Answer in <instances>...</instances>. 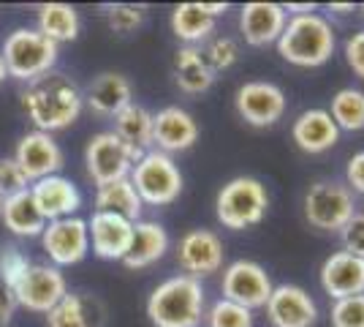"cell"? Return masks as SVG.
<instances>
[{"mask_svg":"<svg viewBox=\"0 0 364 327\" xmlns=\"http://www.w3.org/2000/svg\"><path fill=\"white\" fill-rule=\"evenodd\" d=\"M82 107H85V98L65 74L49 71L44 77L28 82V88L22 90V112L36 125V131H44V134L63 131L76 123Z\"/></svg>","mask_w":364,"mask_h":327,"instance_id":"obj_1","label":"cell"},{"mask_svg":"<svg viewBox=\"0 0 364 327\" xmlns=\"http://www.w3.org/2000/svg\"><path fill=\"white\" fill-rule=\"evenodd\" d=\"M274 47L283 61L296 68H321L332 61L337 36L332 22L318 11H313V14L289 16L286 31Z\"/></svg>","mask_w":364,"mask_h":327,"instance_id":"obj_2","label":"cell"},{"mask_svg":"<svg viewBox=\"0 0 364 327\" xmlns=\"http://www.w3.org/2000/svg\"><path fill=\"white\" fill-rule=\"evenodd\" d=\"M204 313V286L185 273L161 281L147 297V316L155 327H198Z\"/></svg>","mask_w":364,"mask_h":327,"instance_id":"obj_3","label":"cell"},{"mask_svg":"<svg viewBox=\"0 0 364 327\" xmlns=\"http://www.w3.org/2000/svg\"><path fill=\"white\" fill-rule=\"evenodd\" d=\"M267 210H269L267 186L250 175L228 180L215 197V218L231 232H245L250 227H258L267 218Z\"/></svg>","mask_w":364,"mask_h":327,"instance_id":"obj_4","label":"cell"},{"mask_svg":"<svg viewBox=\"0 0 364 327\" xmlns=\"http://www.w3.org/2000/svg\"><path fill=\"white\" fill-rule=\"evenodd\" d=\"M58 55H60V47L36 28H16L14 33H9L0 52L6 74L19 82H33L49 74L52 66L58 63Z\"/></svg>","mask_w":364,"mask_h":327,"instance_id":"obj_5","label":"cell"},{"mask_svg":"<svg viewBox=\"0 0 364 327\" xmlns=\"http://www.w3.org/2000/svg\"><path fill=\"white\" fill-rule=\"evenodd\" d=\"M304 221L318 232H337L356 213L353 191L340 180H316L304 194Z\"/></svg>","mask_w":364,"mask_h":327,"instance_id":"obj_6","label":"cell"},{"mask_svg":"<svg viewBox=\"0 0 364 327\" xmlns=\"http://www.w3.org/2000/svg\"><path fill=\"white\" fill-rule=\"evenodd\" d=\"M131 183L136 188L141 204L164 207L182 194V172L174 158L161 150H147L131 170Z\"/></svg>","mask_w":364,"mask_h":327,"instance_id":"obj_7","label":"cell"},{"mask_svg":"<svg viewBox=\"0 0 364 327\" xmlns=\"http://www.w3.org/2000/svg\"><path fill=\"white\" fill-rule=\"evenodd\" d=\"M144 156L141 150L125 145L114 131H101L87 142L85 150V164H87V177L95 186H107L114 180L128 177L134 164Z\"/></svg>","mask_w":364,"mask_h":327,"instance_id":"obj_8","label":"cell"},{"mask_svg":"<svg viewBox=\"0 0 364 327\" xmlns=\"http://www.w3.org/2000/svg\"><path fill=\"white\" fill-rule=\"evenodd\" d=\"M272 289L274 284L267 273V267H261L253 259H234L223 270V281H220L223 300H231V303L242 306L247 311L264 308Z\"/></svg>","mask_w":364,"mask_h":327,"instance_id":"obj_9","label":"cell"},{"mask_svg":"<svg viewBox=\"0 0 364 327\" xmlns=\"http://www.w3.org/2000/svg\"><path fill=\"white\" fill-rule=\"evenodd\" d=\"M237 115L253 128H269L286 115V93L269 79H250L234 95Z\"/></svg>","mask_w":364,"mask_h":327,"instance_id":"obj_10","label":"cell"},{"mask_svg":"<svg viewBox=\"0 0 364 327\" xmlns=\"http://www.w3.org/2000/svg\"><path fill=\"white\" fill-rule=\"evenodd\" d=\"M65 295H68V284L60 267L55 265H31L14 286L16 306L36 313H49Z\"/></svg>","mask_w":364,"mask_h":327,"instance_id":"obj_11","label":"cell"},{"mask_svg":"<svg viewBox=\"0 0 364 327\" xmlns=\"http://www.w3.org/2000/svg\"><path fill=\"white\" fill-rule=\"evenodd\" d=\"M41 246L46 256L52 259L55 267L76 265L87 256L90 251V232H87V221L85 218H60V221H49L46 229L41 232Z\"/></svg>","mask_w":364,"mask_h":327,"instance_id":"obj_12","label":"cell"},{"mask_svg":"<svg viewBox=\"0 0 364 327\" xmlns=\"http://www.w3.org/2000/svg\"><path fill=\"white\" fill-rule=\"evenodd\" d=\"M223 240L220 234L213 229H191L180 237V246H177V262L185 270V276L191 279H204V276H213L223 267Z\"/></svg>","mask_w":364,"mask_h":327,"instance_id":"obj_13","label":"cell"},{"mask_svg":"<svg viewBox=\"0 0 364 327\" xmlns=\"http://www.w3.org/2000/svg\"><path fill=\"white\" fill-rule=\"evenodd\" d=\"M264 308L272 327H313L318 322L316 300L296 284H277Z\"/></svg>","mask_w":364,"mask_h":327,"instance_id":"obj_14","label":"cell"},{"mask_svg":"<svg viewBox=\"0 0 364 327\" xmlns=\"http://www.w3.org/2000/svg\"><path fill=\"white\" fill-rule=\"evenodd\" d=\"M198 140L196 118L182 107H164L152 115V150L161 153H182L191 150Z\"/></svg>","mask_w":364,"mask_h":327,"instance_id":"obj_15","label":"cell"},{"mask_svg":"<svg viewBox=\"0 0 364 327\" xmlns=\"http://www.w3.org/2000/svg\"><path fill=\"white\" fill-rule=\"evenodd\" d=\"M14 161L19 164V170L25 172V177L36 183L41 177L58 175L63 167V150L60 145L52 140V134L44 131H31L25 134L14 150Z\"/></svg>","mask_w":364,"mask_h":327,"instance_id":"obj_16","label":"cell"},{"mask_svg":"<svg viewBox=\"0 0 364 327\" xmlns=\"http://www.w3.org/2000/svg\"><path fill=\"white\" fill-rule=\"evenodd\" d=\"M92 254L107 262H122L134 240V221L112 213H92L87 221Z\"/></svg>","mask_w":364,"mask_h":327,"instance_id":"obj_17","label":"cell"},{"mask_svg":"<svg viewBox=\"0 0 364 327\" xmlns=\"http://www.w3.org/2000/svg\"><path fill=\"white\" fill-rule=\"evenodd\" d=\"M321 289L332 300L364 295V259L348 251H334L323 259L318 270Z\"/></svg>","mask_w":364,"mask_h":327,"instance_id":"obj_18","label":"cell"},{"mask_svg":"<svg viewBox=\"0 0 364 327\" xmlns=\"http://www.w3.org/2000/svg\"><path fill=\"white\" fill-rule=\"evenodd\" d=\"M291 140L307 156H321L340 142V128L326 109L313 107L296 115V120L291 125Z\"/></svg>","mask_w":364,"mask_h":327,"instance_id":"obj_19","label":"cell"},{"mask_svg":"<svg viewBox=\"0 0 364 327\" xmlns=\"http://www.w3.org/2000/svg\"><path fill=\"white\" fill-rule=\"evenodd\" d=\"M289 14L280 3H245L240 11V31L250 47H269L286 31Z\"/></svg>","mask_w":364,"mask_h":327,"instance_id":"obj_20","label":"cell"},{"mask_svg":"<svg viewBox=\"0 0 364 327\" xmlns=\"http://www.w3.org/2000/svg\"><path fill=\"white\" fill-rule=\"evenodd\" d=\"M31 197L36 207L41 210V216L49 221H60V218H71L82 204V194L79 188L63 177V175H49L31 183Z\"/></svg>","mask_w":364,"mask_h":327,"instance_id":"obj_21","label":"cell"},{"mask_svg":"<svg viewBox=\"0 0 364 327\" xmlns=\"http://www.w3.org/2000/svg\"><path fill=\"white\" fill-rule=\"evenodd\" d=\"M82 98L95 115L114 118L128 104H134V88H131L128 77H122L117 71H104L87 85V93Z\"/></svg>","mask_w":364,"mask_h":327,"instance_id":"obj_22","label":"cell"},{"mask_svg":"<svg viewBox=\"0 0 364 327\" xmlns=\"http://www.w3.org/2000/svg\"><path fill=\"white\" fill-rule=\"evenodd\" d=\"M168 251V232L158 224V221H141L139 218L134 224V240L131 249L125 254L122 265L131 270H144V267L155 265L166 256Z\"/></svg>","mask_w":364,"mask_h":327,"instance_id":"obj_23","label":"cell"},{"mask_svg":"<svg viewBox=\"0 0 364 327\" xmlns=\"http://www.w3.org/2000/svg\"><path fill=\"white\" fill-rule=\"evenodd\" d=\"M0 218H3V227L16 237H41V232L46 229V218L33 202L31 188L19 191L14 197H6L0 204Z\"/></svg>","mask_w":364,"mask_h":327,"instance_id":"obj_24","label":"cell"},{"mask_svg":"<svg viewBox=\"0 0 364 327\" xmlns=\"http://www.w3.org/2000/svg\"><path fill=\"white\" fill-rule=\"evenodd\" d=\"M171 68H174V82H177V88H180L182 93L201 95L213 88L215 74L210 71V66H207L198 47L177 49L174 61H171Z\"/></svg>","mask_w":364,"mask_h":327,"instance_id":"obj_25","label":"cell"},{"mask_svg":"<svg viewBox=\"0 0 364 327\" xmlns=\"http://www.w3.org/2000/svg\"><path fill=\"white\" fill-rule=\"evenodd\" d=\"M104 306L87 295H68L46 313V327H101Z\"/></svg>","mask_w":364,"mask_h":327,"instance_id":"obj_26","label":"cell"},{"mask_svg":"<svg viewBox=\"0 0 364 327\" xmlns=\"http://www.w3.org/2000/svg\"><path fill=\"white\" fill-rule=\"evenodd\" d=\"M218 19L207 14L204 3H180L171 11V33L180 38L185 47H196L201 41H210Z\"/></svg>","mask_w":364,"mask_h":327,"instance_id":"obj_27","label":"cell"},{"mask_svg":"<svg viewBox=\"0 0 364 327\" xmlns=\"http://www.w3.org/2000/svg\"><path fill=\"white\" fill-rule=\"evenodd\" d=\"M95 213H112V216L128 218V221L136 224L139 216H141V199H139L131 177L98 186V191H95Z\"/></svg>","mask_w":364,"mask_h":327,"instance_id":"obj_28","label":"cell"},{"mask_svg":"<svg viewBox=\"0 0 364 327\" xmlns=\"http://www.w3.org/2000/svg\"><path fill=\"white\" fill-rule=\"evenodd\" d=\"M125 145L136 147L141 153L152 150V112L141 104H128V107L114 115V128H112Z\"/></svg>","mask_w":364,"mask_h":327,"instance_id":"obj_29","label":"cell"},{"mask_svg":"<svg viewBox=\"0 0 364 327\" xmlns=\"http://www.w3.org/2000/svg\"><path fill=\"white\" fill-rule=\"evenodd\" d=\"M38 33L60 47L63 41H74L79 36V14L68 3H44L38 9Z\"/></svg>","mask_w":364,"mask_h":327,"instance_id":"obj_30","label":"cell"},{"mask_svg":"<svg viewBox=\"0 0 364 327\" xmlns=\"http://www.w3.org/2000/svg\"><path fill=\"white\" fill-rule=\"evenodd\" d=\"M337 123L340 134L343 131H364V90L359 88H340L332 95V107L326 109Z\"/></svg>","mask_w":364,"mask_h":327,"instance_id":"obj_31","label":"cell"},{"mask_svg":"<svg viewBox=\"0 0 364 327\" xmlns=\"http://www.w3.org/2000/svg\"><path fill=\"white\" fill-rule=\"evenodd\" d=\"M204 319H207V327H253V311H247L231 300H223V297L210 306Z\"/></svg>","mask_w":364,"mask_h":327,"instance_id":"obj_32","label":"cell"},{"mask_svg":"<svg viewBox=\"0 0 364 327\" xmlns=\"http://www.w3.org/2000/svg\"><path fill=\"white\" fill-rule=\"evenodd\" d=\"M204 61L210 66L213 74H220V71H228L234 63L240 61V44L228 36H218V38H210L207 47L201 49Z\"/></svg>","mask_w":364,"mask_h":327,"instance_id":"obj_33","label":"cell"},{"mask_svg":"<svg viewBox=\"0 0 364 327\" xmlns=\"http://www.w3.org/2000/svg\"><path fill=\"white\" fill-rule=\"evenodd\" d=\"M33 262L25 256V251L19 246H0V284H6L9 289H14L19 279L28 273Z\"/></svg>","mask_w":364,"mask_h":327,"instance_id":"obj_34","label":"cell"},{"mask_svg":"<svg viewBox=\"0 0 364 327\" xmlns=\"http://www.w3.org/2000/svg\"><path fill=\"white\" fill-rule=\"evenodd\" d=\"M329 322L332 327H364V295L334 300Z\"/></svg>","mask_w":364,"mask_h":327,"instance_id":"obj_35","label":"cell"},{"mask_svg":"<svg viewBox=\"0 0 364 327\" xmlns=\"http://www.w3.org/2000/svg\"><path fill=\"white\" fill-rule=\"evenodd\" d=\"M144 22V11L139 6H131V3H120V6H109L107 9V25L114 33H134Z\"/></svg>","mask_w":364,"mask_h":327,"instance_id":"obj_36","label":"cell"},{"mask_svg":"<svg viewBox=\"0 0 364 327\" xmlns=\"http://www.w3.org/2000/svg\"><path fill=\"white\" fill-rule=\"evenodd\" d=\"M31 180L25 177V172L19 170V164L11 158H0V197H14L19 191H28Z\"/></svg>","mask_w":364,"mask_h":327,"instance_id":"obj_37","label":"cell"},{"mask_svg":"<svg viewBox=\"0 0 364 327\" xmlns=\"http://www.w3.org/2000/svg\"><path fill=\"white\" fill-rule=\"evenodd\" d=\"M340 240H343V251L364 259V213H353V218L340 229Z\"/></svg>","mask_w":364,"mask_h":327,"instance_id":"obj_38","label":"cell"},{"mask_svg":"<svg viewBox=\"0 0 364 327\" xmlns=\"http://www.w3.org/2000/svg\"><path fill=\"white\" fill-rule=\"evenodd\" d=\"M343 55H346V63L353 71V77L364 79V31L350 33L346 47H343Z\"/></svg>","mask_w":364,"mask_h":327,"instance_id":"obj_39","label":"cell"},{"mask_svg":"<svg viewBox=\"0 0 364 327\" xmlns=\"http://www.w3.org/2000/svg\"><path fill=\"white\" fill-rule=\"evenodd\" d=\"M346 186L364 197V150L353 153L346 167Z\"/></svg>","mask_w":364,"mask_h":327,"instance_id":"obj_40","label":"cell"},{"mask_svg":"<svg viewBox=\"0 0 364 327\" xmlns=\"http://www.w3.org/2000/svg\"><path fill=\"white\" fill-rule=\"evenodd\" d=\"M16 311V297L14 289H9L6 284H0V327H9Z\"/></svg>","mask_w":364,"mask_h":327,"instance_id":"obj_41","label":"cell"},{"mask_svg":"<svg viewBox=\"0 0 364 327\" xmlns=\"http://www.w3.org/2000/svg\"><path fill=\"white\" fill-rule=\"evenodd\" d=\"M283 9H286V14H291V16H302V14H313V11H316L313 3H289V6H283Z\"/></svg>","mask_w":364,"mask_h":327,"instance_id":"obj_42","label":"cell"},{"mask_svg":"<svg viewBox=\"0 0 364 327\" xmlns=\"http://www.w3.org/2000/svg\"><path fill=\"white\" fill-rule=\"evenodd\" d=\"M329 11H337V14H348V11H353V3H329Z\"/></svg>","mask_w":364,"mask_h":327,"instance_id":"obj_43","label":"cell"},{"mask_svg":"<svg viewBox=\"0 0 364 327\" xmlns=\"http://www.w3.org/2000/svg\"><path fill=\"white\" fill-rule=\"evenodd\" d=\"M9 77V74H6V66H3V58H0V85H3V79Z\"/></svg>","mask_w":364,"mask_h":327,"instance_id":"obj_44","label":"cell"},{"mask_svg":"<svg viewBox=\"0 0 364 327\" xmlns=\"http://www.w3.org/2000/svg\"><path fill=\"white\" fill-rule=\"evenodd\" d=\"M0 204H3V197H0Z\"/></svg>","mask_w":364,"mask_h":327,"instance_id":"obj_45","label":"cell"}]
</instances>
